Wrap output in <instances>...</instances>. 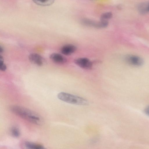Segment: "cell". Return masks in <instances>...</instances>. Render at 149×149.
Instances as JSON below:
<instances>
[{
	"label": "cell",
	"mask_w": 149,
	"mask_h": 149,
	"mask_svg": "<svg viewBox=\"0 0 149 149\" xmlns=\"http://www.w3.org/2000/svg\"><path fill=\"white\" fill-rule=\"evenodd\" d=\"M10 110L17 115L34 124L39 125L43 123V119L39 115L26 108L13 105L10 107Z\"/></svg>",
	"instance_id": "cell-1"
},
{
	"label": "cell",
	"mask_w": 149,
	"mask_h": 149,
	"mask_svg": "<svg viewBox=\"0 0 149 149\" xmlns=\"http://www.w3.org/2000/svg\"><path fill=\"white\" fill-rule=\"evenodd\" d=\"M57 97L59 100L70 104L83 105L88 104V101L82 97L65 92L59 93Z\"/></svg>",
	"instance_id": "cell-2"
},
{
	"label": "cell",
	"mask_w": 149,
	"mask_h": 149,
	"mask_svg": "<svg viewBox=\"0 0 149 149\" xmlns=\"http://www.w3.org/2000/svg\"><path fill=\"white\" fill-rule=\"evenodd\" d=\"M82 23L84 25L97 28H104L107 26L108 24V21L100 20L96 22L88 19H84L82 20Z\"/></svg>",
	"instance_id": "cell-3"
},
{
	"label": "cell",
	"mask_w": 149,
	"mask_h": 149,
	"mask_svg": "<svg viewBox=\"0 0 149 149\" xmlns=\"http://www.w3.org/2000/svg\"><path fill=\"white\" fill-rule=\"evenodd\" d=\"M125 60L128 64L134 66H140L143 62V60L140 57L132 55H126L125 57Z\"/></svg>",
	"instance_id": "cell-4"
},
{
	"label": "cell",
	"mask_w": 149,
	"mask_h": 149,
	"mask_svg": "<svg viewBox=\"0 0 149 149\" xmlns=\"http://www.w3.org/2000/svg\"><path fill=\"white\" fill-rule=\"evenodd\" d=\"M75 64L80 67L85 69H91L93 66V64L91 61L86 58H80L74 61Z\"/></svg>",
	"instance_id": "cell-5"
},
{
	"label": "cell",
	"mask_w": 149,
	"mask_h": 149,
	"mask_svg": "<svg viewBox=\"0 0 149 149\" xmlns=\"http://www.w3.org/2000/svg\"><path fill=\"white\" fill-rule=\"evenodd\" d=\"M29 59L32 63L39 66H41L46 63V60L40 55L36 53H32L29 56Z\"/></svg>",
	"instance_id": "cell-6"
},
{
	"label": "cell",
	"mask_w": 149,
	"mask_h": 149,
	"mask_svg": "<svg viewBox=\"0 0 149 149\" xmlns=\"http://www.w3.org/2000/svg\"><path fill=\"white\" fill-rule=\"evenodd\" d=\"M50 58L54 63L58 64H63L67 61L66 58L63 55L59 53H53L50 56Z\"/></svg>",
	"instance_id": "cell-7"
},
{
	"label": "cell",
	"mask_w": 149,
	"mask_h": 149,
	"mask_svg": "<svg viewBox=\"0 0 149 149\" xmlns=\"http://www.w3.org/2000/svg\"><path fill=\"white\" fill-rule=\"evenodd\" d=\"M76 47L72 44H67L63 46L61 49V53L64 55H71L76 50Z\"/></svg>",
	"instance_id": "cell-8"
},
{
	"label": "cell",
	"mask_w": 149,
	"mask_h": 149,
	"mask_svg": "<svg viewBox=\"0 0 149 149\" xmlns=\"http://www.w3.org/2000/svg\"><path fill=\"white\" fill-rule=\"evenodd\" d=\"M137 8L139 12L141 14L149 13V1L139 3L138 5Z\"/></svg>",
	"instance_id": "cell-9"
},
{
	"label": "cell",
	"mask_w": 149,
	"mask_h": 149,
	"mask_svg": "<svg viewBox=\"0 0 149 149\" xmlns=\"http://www.w3.org/2000/svg\"><path fill=\"white\" fill-rule=\"evenodd\" d=\"M37 5L45 6H48L52 4L55 0H32Z\"/></svg>",
	"instance_id": "cell-10"
},
{
	"label": "cell",
	"mask_w": 149,
	"mask_h": 149,
	"mask_svg": "<svg viewBox=\"0 0 149 149\" xmlns=\"http://www.w3.org/2000/svg\"><path fill=\"white\" fill-rule=\"evenodd\" d=\"M24 144L25 147L29 149H43L45 148L44 146L42 145L30 142H25Z\"/></svg>",
	"instance_id": "cell-11"
},
{
	"label": "cell",
	"mask_w": 149,
	"mask_h": 149,
	"mask_svg": "<svg viewBox=\"0 0 149 149\" xmlns=\"http://www.w3.org/2000/svg\"><path fill=\"white\" fill-rule=\"evenodd\" d=\"M10 133L13 137L15 138L19 137L20 135V132L19 129L15 126L12 127L10 130Z\"/></svg>",
	"instance_id": "cell-12"
},
{
	"label": "cell",
	"mask_w": 149,
	"mask_h": 149,
	"mask_svg": "<svg viewBox=\"0 0 149 149\" xmlns=\"http://www.w3.org/2000/svg\"><path fill=\"white\" fill-rule=\"evenodd\" d=\"M113 16L112 13L111 12H107L102 14L100 16V20L108 21L111 19Z\"/></svg>",
	"instance_id": "cell-13"
},
{
	"label": "cell",
	"mask_w": 149,
	"mask_h": 149,
	"mask_svg": "<svg viewBox=\"0 0 149 149\" xmlns=\"http://www.w3.org/2000/svg\"><path fill=\"white\" fill-rule=\"evenodd\" d=\"M7 68L6 66L4 63L3 58L1 55L0 56V69L2 71H6Z\"/></svg>",
	"instance_id": "cell-14"
},
{
	"label": "cell",
	"mask_w": 149,
	"mask_h": 149,
	"mask_svg": "<svg viewBox=\"0 0 149 149\" xmlns=\"http://www.w3.org/2000/svg\"><path fill=\"white\" fill-rule=\"evenodd\" d=\"M144 112L146 115L149 116V106L145 109Z\"/></svg>",
	"instance_id": "cell-15"
},
{
	"label": "cell",
	"mask_w": 149,
	"mask_h": 149,
	"mask_svg": "<svg viewBox=\"0 0 149 149\" xmlns=\"http://www.w3.org/2000/svg\"><path fill=\"white\" fill-rule=\"evenodd\" d=\"M3 49L1 46L0 47V52L1 53L3 52Z\"/></svg>",
	"instance_id": "cell-16"
}]
</instances>
